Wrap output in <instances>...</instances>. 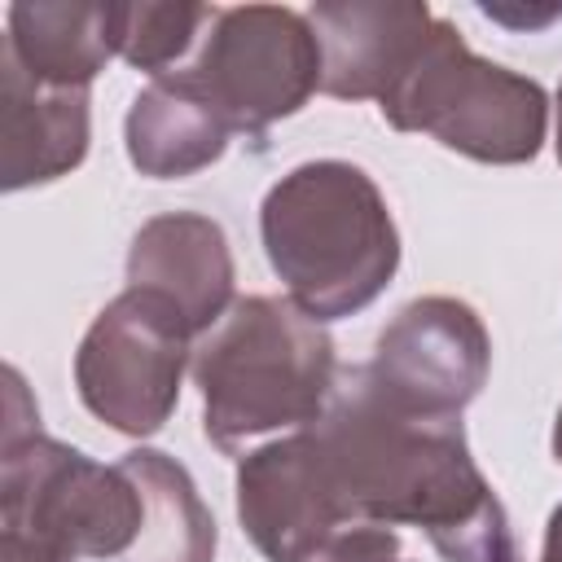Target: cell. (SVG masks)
Here are the masks:
<instances>
[{
  "mask_svg": "<svg viewBox=\"0 0 562 562\" xmlns=\"http://www.w3.org/2000/svg\"><path fill=\"white\" fill-rule=\"evenodd\" d=\"M237 518L268 562H303L351 522L417 527L443 562H522L461 417L408 413L364 369L338 378L312 426L237 461Z\"/></svg>",
  "mask_w": 562,
  "mask_h": 562,
  "instance_id": "cell-1",
  "label": "cell"
},
{
  "mask_svg": "<svg viewBox=\"0 0 562 562\" xmlns=\"http://www.w3.org/2000/svg\"><path fill=\"white\" fill-rule=\"evenodd\" d=\"M259 237L290 303L321 325L364 312L400 268V233L382 189L342 158L285 171L263 193Z\"/></svg>",
  "mask_w": 562,
  "mask_h": 562,
  "instance_id": "cell-2",
  "label": "cell"
},
{
  "mask_svg": "<svg viewBox=\"0 0 562 562\" xmlns=\"http://www.w3.org/2000/svg\"><path fill=\"white\" fill-rule=\"evenodd\" d=\"M206 439L237 457L272 430L312 426L338 386L334 338L299 303L272 294L237 299L193 347Z\"/></svg>",
  "mask_w": 562,
  "mask_h": 562,
  "instance_id": "cell-3",
  "label": "cell"
},
{
  "mask_svg": "<svg viewBox=\"0 0 562 562\" xmlns=\"http://www.w3.org/2000/svg\"><path fill=\"white\" fill-rule=\"evenodd\" d=\"M9 422L0 443V536L44 544L61 558H127L145 501L136 479L119 465H101L88 452L48 439L40 413L26 400L22 373L4 369Z\"/></svg>",
  "mask_w": 562,
  "mask_h": 562,
  "instance_id": "cell-4",
  "label": "cell"
},
{
  "mask_svg": "<svg viewBox=\"0 0 562 562\" xmlns=\"http://www.w3.org/2000/svg\"><path fill=\"white\" fill-rule=\"evenodd\" d=\"M378 110L395 132L435 136L443 149L492 167L531 162L549 127L544 88L470 53V44L443 18H435L422 53L391 83Z\"/></svg>",
  "mask_w": 562,
  "mask_h": 562,
  "instance_id": "cell-5",
  "label": "cell"
},
{
  "mask_svg": "<svg viewBox=\"0 0 562 562\" xmlns=\"http://www.w3.org/2000/svg\"><path fill=\"white\" fill-rule=\"evenodd\" d=\"M189 338L193 329L167 299L127 285L79 338L75 391L83 408L119 435H158L176 413L184 364H193Z\"/></svg>",
  "mask_w": 562,
  "mask_h": 562,
  "instance_id": "cell-6",
  "label": "cell"
},
{
  "mask_svg": "<svg viewBox=\"0 0 562 562\" xmlns=\"http://www.w3.org/2000/svg\"><path fill=\"white\" fill-rule=\"evenodd\" d=\"M184 75L215 105L228 132L259 136L290 119L321 88V40L307 13L285 4L215 9L211 31Z\"/></svg>",
  "mask_w": 562,
  "mask_h": 562,
  "instance_id": "cell-7",
  "label": "cell"
},
{
  "mask_svg": "<svg viewBox=\"0 0 562 562\" xmlns=\"http://www.w3.org/2000/svg\"><path fill=\"white\" fill-rule=\"evenodd\" d=\"M492 369V338L483 316L448 294L404 303L378 334L364 373L373 386L422 417H461Z\"/></svg>",
  "mask_w": 562,
  "mask_h": 562,
  "instance_id": "cell-8",
  "label": "cell"
},
{
  "mask_svg": "<svg viewBox=\"0 0 562 562\" xmlns=\"http://www.w3.org/2000/svg\"><path fill=\"white\" fill-rule=\"evenodd\" d=\"M307 22L321 40V92L382 101L422 53L435 13L417 0H316Z\"/></svg>",
  "mask_w": 562,
  "mask_h": 562,
  "instance_id": "cell-9",
  "label": "cell"
},
{
  "mask_svg": "<svg viewBox=\"0 0 562 562\" xmlns=\"http://www.w3.org/2000/svg\"><path fill=\"white\" fill-rule=\"evenodd\" d=\"M233 250L224 228L198 211H167L136 228L127 246V285L167 299L193 334H211L233 299Z\"/></svg>",
  "mask_w": 562,
  "mask_h": 562,
  "instance_id": "cell-10",
  "label": "cell"
},
{
  "mask_svg": "<svg viewBox=\"0 0 562 562\" xmlns=\"http://www.w3.org/2000/svg\"><path fill=\"white\" fill-rule=\"evenodd\" d=\"M88 88L35 83L0 53V189L18 193L70 176L92 140Z\"/></svg>",
  "mask_w": 562,
  "mask_h": 562,
  "instance_id": "cell-11",
  "label": "cell"
},
{
  "mask_svg": "<svg viewBox=\"0 0 562 562\" xmlns=\"http://www.w3.org/2000/svg\"><path fill=\"white\" fill-rule=\"evenodd\" d=\"M228 123L184 70L145 83L123 119L127 158L149 180H180L211 167L228 145Z\"/></svg>",
  "mask_w": 562,
  "mask_h": 562,
  "instance_id": "cell-12",
  "label": "cell"
},
{
  "mask_svg": "<svg viewBox=\"0 0 562 562\" xmlns=\"http://www.w3.org/2000/svg\"><path fill=\"white\" fill-rule=\"evenodd\" d=\"M0 53L18 61L35 83L48 88H88L114 53L110 4H70V0H22L4 9Z\"/></svg>",
  "mask_w": 562,
  "mask_h": 562,
  "instance_id": "cell-13",
  "label": "cell"
},
{
  "mask_svg": "<svg viewBox=\"0 0 562 562\" xmlns=\"http://www.w3.org/2000/svg\"><path fill=\"white\" fill-rule=\"evenodd\" d=\"M123 470L140 487L145 518L132 553L119 562H215V518L202 505L189 470L158 448L127 452Z\"/></svg>",
  "mask_w": 562,
  "mask_h": 562,
  "instance_id": "cell-14",
  "label": "cell"
},
{
  "mask_svg": "<svg viewBox=\"0 0 562 562\" xmlns=\"http://www.w3.org/2000/svg\"><path fill=\"white\" fill-rule=\"evenodd\" d=\"M215 22L211 4H180V0H140V4H110V31H114V53L136 66L158 75H171V66L189 53L198 31Z\"/></svg>",
  "mask_w": 562,
  "mask_h": 562,
  "instance_id": "cell-15",
  "label": "cell"
},
{
  "mask_svg": "<svg viewBox=\"0 0 562 562\" xmlns=\"http://www.w3.org/2000/svg\"><path fill=\"white\" fill-rule=\"evenodd\" d=\"M303 562H413V558L404 553L395 527L351 522V527H338L334 536H325Z\"/></svg>",
  "mask_w": 562,
  "mask_h": 562,
  "instance_id": "cell-16",
  "label": "cell"
},
{
  "mask_svg": "<svg viewBox=\"0 0 562 562\" xmlns=\"http://www.w3.org/2000/svg\"><path fill=\"white\" fill-rule=\"evenodd\" d=\"M0 562H70L44 544H31V540H18V536H0Z\"/></svg>",
  "mask_w": 562,
  "mask_h": 562,
  "instance_id": "cell-17",
  "label": "cell"
},
{
  "mask_svg": "<svg viewBox=\"0 0 562 562\" xmlns=\"http://www.w3.org/2000/svg\"><path fill=\"white\" fill-rule=\"evenodd\" d=\"M540 562H562V505L549 514V527H544V549H540Z\"/></svg>",
  "mask_w": 562,
  "mask_h": 562,
  "instance_id": "cell-18",
  "label": "cell"
},
{
  "mask_svg": "<svg viewBox=\"0 0 562 562\" xmlns=\"http://www.w3.org/2000/svg\"><path fill=\"white\" fill-rule=\"evenodd\" d=\"M553 457L562 461V408H558V422H553Z\"/></svg>",
  "mask_w": 562,
  "mask_h": 562,
  "instance_id": "cell-19",
  "label": "cell"
},
{
  "mask_svg": "<svg viewBox=\"0 0 562 562\" xmlns=\"http://www.w3.org/2000/svg\"><path fill=\"white\" fill-rule=\"evenodd\" d=\"M553 145H558V162H562V83H558V140Z\"/></svg>",
  "mask_w": 562,
  "mask_h": 562,
  "instance_id": "cell-20",
  "label": "cell"
}]
</instances>
